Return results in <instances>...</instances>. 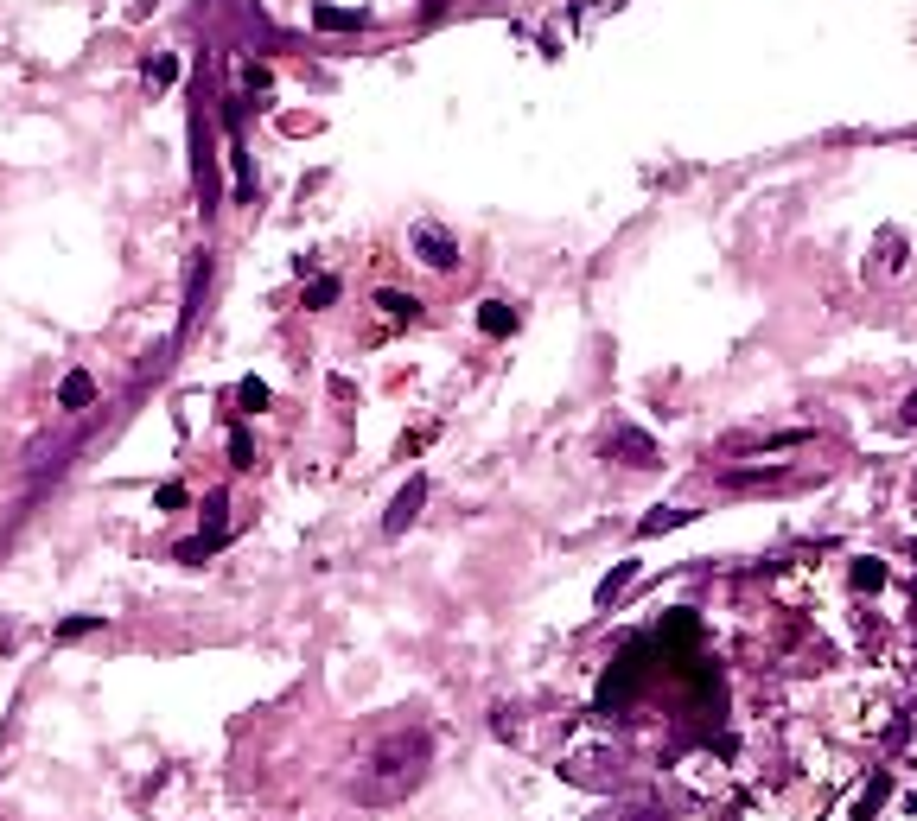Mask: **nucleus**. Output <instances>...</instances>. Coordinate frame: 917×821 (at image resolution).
Segmentation results:
<instances>
[{
    "label": "nucleus",
    "instance_id": "obj_22",
    "mask_svg": "<svg viewBox=\"0 0 917 821\" xmlns=\"http://www.w3.org/2000/svg\"><path fill=\"white\" fill-rule=\"evenodd\" d=\"M153 503H160V510H185V484H160Z\"/></svg>",
    "mask_w": 917,
    "mask_h": 821
},
{
    "label": "nucleus",
    "instance_id": "obj_11",
    "mask_svg": "<svg viewBox=\"0 0 917 821\" xmlns=\"http://www.w3.org/2000/svg\"><path fill=\"white\" fill-rule=\"evenodd\" d=\"M102 624H109V618H96V611H71V618H64L51 637H58V643H77V637H96Z\"/></svg>",
    "mask_w": 917,
    "mask_h": 821
},
{
    "label": "nucleus",
    "instance_id": "obj_5",
    "mask_svg": "<svg viewBox=\"0 0 917 821\" xmlns=\"http://www.w3.org/2000/svg\"><path fill=\"white\" fill-rule=\"evenodd\" d=\"M96 401V376L90 370H64V382H58V408L64 414H83Z\"/></svg>",
    "mask_w": 917,
    "mask_h": 821
},
{
    "label": "nucleus",
    "instance_id": "obj_10",
    "mask_svg": "<svg viewBox=\"0 0 917 821\" xmlns=\"http://www.w3.org/2000/svg\"><path fill=\"white\" fill-rule=\"evenodd\" d=\"M223 548V535H211V529H198L192 541H179V548H172V561H179V567H198V561H211V554Z\"/></svg>",
    "mask_w": 917,
    "mask_h": 821
},
{
    "label": "nucleus",
    "instance_id": "obj_13",
    "mask_svg": "<svg viewBox=\"0 0 917 821\" xmlns=\"http://www.w3.org/2000/svg\"><path fill=\"white\" fill-rule=\"evenodd\" d=\"M236 408H242V414H262V408H268V382H262V376H242V382H236Z\"/></svg>",
    "mask_w": 917,
    "mask_h": 821
},
{
    "label": "nucleus",
    "instance_id": "obj_12",
    "mask_svg": "<svg viewBox=\"0 0 917 821\" xmlns=\"http://www.w3.org/2000/svg\"><path fill=\"white\" fill-rule=\"evenodd\" d=\"M625 586H631V561H625V567H612V573H605V580H599V592H593V605H599V611H612L618 599H625Z\"/></svg>",
    "mask_w": 917,
    "mask_h": 821
},
{
    "label": "nucleus",
    "instance_id": "obj_7",
    "mask_svg": "<svg viewBox=\"0 0 917 821\" xmlns=\"http://www.w3.org/2000/svg\"><path fill=\"white\" fill-rule=\"evenodd\" d=\"M319 32H363L370 26V7H313Z\"/></svg>",
    "mask_w": 917,
    "mask_h": 821
},
{
    "label": "nucleus",
    "instance_id": "obj_1",
    "mask_svg": "<svg viewBox=\"0 0 917 821\" xmlns=\"http://www.w3.org/2000/svg\"><path fill=\"white\" fill-rule=\"evenodd\" d=\"M427 771H434V732L427 726H389V732H376L370 751H363V764L351 777V796L370 802V809H389V802H408L414 790H421Z\"/></svg>",
    "mask_w": 917,
    "mask_h": 821
},
{
    "label": "nucleus",
    "instance_id": "obj_23",
    "mask_svg": "<svg viewBox=\"0 0 917 821\" xmlns=\"http://www.w3.org/2000/svg\"><path fill=\"white\" fill-rule=\"evenodd\" d=\"M898 421H905V427H917V389L905 395V408H898Z\"/></svg>",
    "mask_w": 917,
    "mask_h": 821
},
{
    "label": "nucleus",
    "instance_id": "obj_4",
    "mask_svg": "<svg viewBox=\"0 0 917 821\" xmlns=\"http://www.w3.org/2000/svg\"><path fill=\"white\" fill-rule=\"evenodd\" d=\"M421 503H427V478H408L402 491H395V503L383 510V535H408V522L421 516Z\"/></svg>",
    "mask_w": 917,
    "mask_h": 821
},
{
    "label": "nucleus",
    "instance_id": "obj_3",
    "mask_svg": "<svg viewBox=\"0 0 917 821\" xmlns=\"http://www.w3.org/2000/svg\"><path fill=\"white\" fill-rule=\"evenodd\" d=\"M605 459L612 465H656V440L644 427H618L612 440H605Z\"/></svg>",
    "mask_w": 917,
    "mask_h": 821
},
{
    "label": "nucleus",
    "instance_id": "obj_17",
    "mask_svg": "<svg viewBox=\"0 0 917 821\" xmlns=\"http://www.w3.org/2000/svg\"><path fill=\"white\" fill-rule=\"evenodd\" d=\"M847 580H854L860 592H879V586H886V561H854V573H847Z\"/></svg>",
    "mask_w": 917,
    "mask_h": 821
},
{
    "label": "nucleus",
    "instance_id": "obj_21",
    "mask_svg": "<svg viewBox=\"0 0 917 821\" xmlns=\"http://www.w3.org/2000/svg\"><path fill=\"white\" fill-rule=\"evenodd\" d=\"M242 83L262 96V90H274V71H268V64H249V71H242Z\"/></svg>",
    "mask_w": 917,
    "mask_h": 821
},
{
    "label": "nucleus",
    "instance_id": "obj_14",
    "mask_svg": "<svg viewBox=\"0 0 917 821\" xmlns=\"http://www.w3.org/2000/svg\"><path fill=\"white\" fill-rule=\"evenodd\" d=\"M147 83H153V90H172V83H179V58H172V51L147 58Z\"/></svg>",
    "mask_w": 917,
    "mask_h": 821
},
{
    "label": "nucleus",
    "instance_id": "obj_20",
    "mask_svg": "<svg viewBox=\"0 0 917 821\" xmlns=\"http://www.w3.org/2000/svg\"><path fill=\"white\" fill-rule=\"evenodd\" d=\"M223 510H230V497H223V491L204 497V529H211V535H223Z\"/></svg>",
    "mask_w": 917,
    "mask_h": 821
},
{
    "label": "nucleus",
    "instance_id": "obj_9",
    "mask_svg": "<svg viewBox=\"0 0 917 821\" xmlns=\"http://www.w3.org/2000/svg\"><path fill=\"white\" fill-rule=\"evenodd\" d=\"M790 446H809V427L765 433V440H726V452H790Z\"/></svg>",
    "mask_w": 917,
    "mask_h": 821
},
{
    "label": "nucleus",
    "instance_id": "obj_8",
    "mask_svg": "<svg viewBox=\"0 0 917 821\" xmlns=\"http://www.w3.org/2000/svg\"><path fill=\"white\" fill-rule=\"evenodd\" d=\"M695 522V510H676V503H656V510L637 522V541H650V535H669V529H688Z\"/></svg>",
    "mask_w": 917,
    "mask_h": 821
},
{
    "label": "nucleus",
    "instance_id": "obj_19",
    "mask_svg": "<svg viewBox=\"0 0 917 821\" xmlns=\"http://www.w3.org/2000/svg\"><path fill=\"white\" fill-rule=\"evenodd\" d=\"M886 790H892V777H873V790L860 796V809H854V821H873V809L886 802Z\"/></svg>",
    "mask_w": 917,
    "mask_h": 821
},
{
    "label": "nucleus",
    "instance_id": "obj_15",
    "mask_svg": "<svg viewBox=\"0 0 917 821\" xmlns=\"http://www.w3.org/2000/svg\"><path fill=\"white\" fill-rule=\"evenodd\" d=\"M230 465H236V471L255 465V433H249V427H230Z\"/></svg>",
    "mask_w": 917,
    "mask_h": 821
},
{
    "label": "nucleus",
    "instance_id": "obj_16",
    "mask_svg": "<svg viewBox=\"0 0 917 821\" xmlns=\"http://www.w3.org/2000/svg\"><path fill=\"white\" fill-rule=\"evenodd\" d=\"M376 306H383L389 319H421V300H414V293H376Z\"/></svg>",
    "mask_w": 917,
    "mask_h": 821
},
{
    "label": "nucleus",
    "instance_id": "obj_18",
    "mask_svg": "<svg viewBox=\"0 0 917 821\" xmlns=\"http://www.w3.org/2000/svg\"><path fill=\"white\" fill-rule=\"evenodd\" d=\"M338 293H344V287L332 281V274H319V281L306 287V306H313V312H325V306H338Z\"/></svg>",
    "mask_w": 917,
    "mask_h": 821
},
{
    "label": "nucleus",
    "instance_id": "obj_24",
    "mask_svg": "<svg viewBox=\"0 0 917 821\" xmlns=\"http://www.w3.org/2000/svg\"><path fill=\"white\" fill-rule=\"evenodd\" d=\"M421 7H427V13H434V7H440V0H421Z\"/></svg>",
    "mask_w": 917,
    "mask_h": 821
},
{
    "label": "nucleus",
    "instance_id": "obj_2",
    "mask_svg": "<svg viewBox=\"0 0 917 821\" xmlns=\"http://www.w3.org/2000/svg\"><path fill=\"white\" fill-rule=\"evenodd\" d=\"M408 249L427 261L434 274H446V268H459V242L440 230V223H414V236H408Z\"/></svg>",
    "mask_w": 917,
    "mask_h": 821
},
{
    "label": "nucleus",
    "instance_id": "obj_6",
    "mask_svg": "<svg viewBox=\"0 0 917 821\" xmlns=\"http://www.w3.org/2000/svg\"><path fill=\"white\" fill-rule=\"evenodd\" d=\"M516 325H523V312H516L510 300H484L478 306V331H484V338H510Z\"/></svg>",
    "mask_w": 917,
    "mask_h": 821
}]
</instances>
